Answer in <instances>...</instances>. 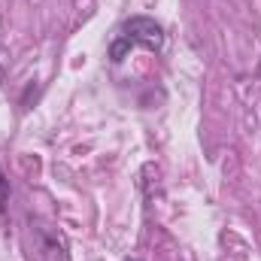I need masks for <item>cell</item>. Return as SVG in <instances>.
I'll list each match as a JSON object with an SVG mask.
<instances>
[{"label":"cell","mask_w":261,"mask_h":261,"mask_svg":"<svg viewBox=\"0 0 261 261\" xmlns=\"http://www.w3.org/2000/svg\"><path fill=\"white\" fill-rule=\"evenodd\" d=\"M130 49H134V46H130L125 37H116V40L110 43V61H113V64H122V61L128 58Z\"/></svg>","instance_id":"3957f363"},{"label":"cell","mask_w":261,"mask_h":261,"mask_svg":"<svg viewBox=\"0 0 261 261\" xmlns=\"http://www.w3.org/2000/svg\"><path fill=\"white\" fill-rule=\"evenodd\" d=\"M125 261H140V258H125Z\"/></svg>","instance_id":"5b68a950"},{"label":"cell","mask_w":261,"mask_h":261,"mask_svg":"<svg viewBox=\"0 0 261 261\" xmlns=\"http://www.w3.org/2000/svg\"><path fill=\"white\" fill-rule=\"evenodd\" d=\"M6 203H9V176L0 167V216L6 213Z\"/></svg>","instance_id":"277c9868"},{"label":"cell","mask_w":261,"mask_h":261,"mask_svg":"<svg viewBox=\"0 0 261 261\" xmlns=\"http://www.w3.org/2000/svg\"><path fill=\"white\" fill-rule=\"evenodd\" d=\"M119 37H125L130 46H146L152 52H161V46H164V28L155 18H149V15H130V18H125Z\"/></svg>","instance_id":"6da1fadb"},{"label":"cell","mask_w":261,"mask_h":261,"mask_svg":"<svg viewBox=\"0 0 261 261\" xmlns=\"http://www.w3.org/2000/svg\"><path fill=\"white\" fill-rule=\"evenodd\" d=\"M34 234L40 237V249H43V252H49V255H58L61 261H67V243H64V237H61L58 231H49V228H43V225L37 222Z\"/></svg>","instance_id":"7a4b0ae2"}]
</instances>
